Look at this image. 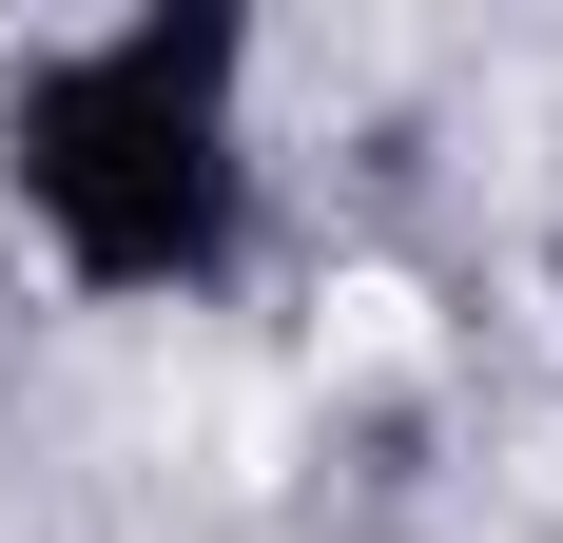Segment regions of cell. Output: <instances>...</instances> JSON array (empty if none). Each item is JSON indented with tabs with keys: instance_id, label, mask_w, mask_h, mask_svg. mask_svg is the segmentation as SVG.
<instances>
[{
	"instance_id": "6da1fadb",
	"label": "cell",
	"mask_w": 563,
	"mask_h": 543,
	"mask_svg": "<svg viewBox=\"0 0 563 543\" xmlns=\"http://www.w3.org/2000/svg\"><path fill=\"white\" fill-rule=\"evenodd\" d=\"M0 214L40 233V272L78 311H214L273 233L253 20L233 0H136V20L20 40L0 58Z\"/></svg>"
},
{
	"instance_id": "7a4b0ae2",
	"label": "cell",
	"mask_w": 563,
	"mask_h": 543,
	"mask_svg": "<svg viewBox=\"0 0 563 543\" xmlns=\"http://www.w3.org/2000/svg\"><path fill=\"white\" fill-rule=\"evenodd\" d=\"M544 311H563V214H544Z\"/></svg>"
}]
</instances>
